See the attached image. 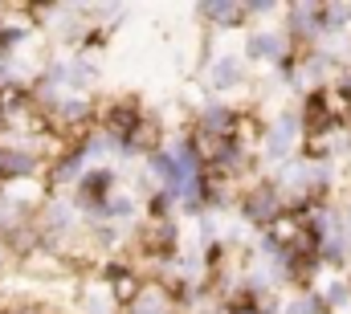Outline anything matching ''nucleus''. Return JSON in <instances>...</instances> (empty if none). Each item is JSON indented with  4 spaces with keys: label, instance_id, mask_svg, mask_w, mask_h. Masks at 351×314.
I'll return each instance as SVG.
<instances>
[{
    "label": "nucleus",
    "instance_id": "7",
    "mask_svg": "<svg viewBox=\"0 0 351 314\" xmlns=\"http://www.w3.org/2000/svg\"><path fill=\"white\" fill-rule=\"evenodd\" d=\"M208 82H213V90H233V86H241V62H237V58H221V62H213Z\"/></svg>",
    "mask_w": 351,
    "mask_h": 314
},
{
    "label": "nucleus",
    "instance_id": "10",
    "mask_svg": "<svg viewBox=\"0 0 351 314\" xmlns=\"http://www.w3.org/2000/svg\"><path fill=\"white\" fill-rule=\"evenodd\" d=\"M323 298H327V306H348L351 302V286L335 278V282H327V294H323Z\"/></svg>",
    "mask_w": 351,
    "mask_h": 314
},
{
    "label": "nucleus",
    "instance_id": "5",
    "mask_svg": "<svg viewBox=\"0 0 351 314\" xmlns=\"http://www.w3.org/2000/svg\"><path fill=\"white\" fill-rule=\"evenodd\" d=\"M21 269L33 274V278H62V274H70V261H62V257L49 253V249H29V253L21 257Z\"/></svg>",
    "mask_w": 351,
    "mask_h": 314
},
{
    "label": "nucleus",
    "instance_id": "1",
    "mask_svg": "<svg viewBox=\"0 0 351 314\" xmlns=\"http://www.w3.org/2000/svg\"><path fill=\"white\" fill-rule=\"evenodd\" d=\"M241 213H245V221L269 229V225L282 217V196H278V188H274V184H254V188H245V192H241Z\"/></svg>",
    "mask_w": 351,
    "mask_h": 314
},
{
    "label": "nucleus",
    "instance_id": "6",
    "mask_svg": "<svg viewBox=\"0 0 351 314\" xmlns=\"http://www.w3.org/2000/svg\"><path fill=\"white\" fill-rule=\"evenodd\" d=\"M127 147H131V152H143L147 159L160 156V147H164V127H160V119H147V114H143V123L131 131Z\"/></svg>",
    "mask_w": 351,
    "mask_h": 314
},
{
    "label": "nucleus",
    "instance_id": "8",
    "mask_svg": "<svg viewBox=\"0 0 351 314\" xmlns=\"http://www.w3.org/2000/svg\"><path fill=\"white\" fill-rule=\"evenodd\" d=\"M245 53L254 58V62H262V58H282V41L274 37V33H258V37H250V45H245ZM286 62V58H282Z\"/></svg>",
    "mask_w": 351,
    "mask_h": 314
},
{
    "label": "nucleus",
    "instance_id": "9",
    "mask_svg": "<svg viewBox=\"0 0 351 314\" xmlns=\"http://www.w3.org/2000/svg\"><path fill=\"white\" fill-rule=\"evenodd\" d=\"M208 21H217V25H237V21H245L250 16V8L245 4H204L200 8Z\"/></svg>",
    "mask_w": 351,
    "mask_h": 314
},
{
    "label": "nucleus",
    "instance_id": "12",
    "mask_svg": "<svg viewBox=\"0 0 351 314\" xmlns=\"http://www.w3.org/2000/svg\"><path fill=\"white\" fill-rule=\"evenodd\" d=\"M229 314H262L258 306H237V311H229Z\"/></svg>",
    "mask_w": 351,
    "mask_h": 314
},
{
    "label": "nucleus",
    "instance_id": "11",
    "mask_svg": "<svg viewBox=\"0 0 351 314\" xmlns=\"http://www.w3.org/2000/svg\"><path fill=\"white\" fill-rule=\"evenodd\" d=\"M135 213V200L131 196H110L106 200V217H131Z\"/></svg>",
    "mask_w": 351,
    "mask_h": 314
},
{
    "label": "nucleus",
    "instance_id": "2",
    "mask_svg": "<svg viewBox=\"0 0 351 314\" xmlns=\"http://www.w3.org/2000/svg\"><path fill=\"white\" fill-rule=\"evenodd\" d=\"M176 241H180V229H176V221H168V217H147L139 225V249L152 253V257H172Z\"/></svg>",
    "mask_w": 351,
    "mask_h": 314
},
{
    "label": "nucleus",
    "instance_id": "3",
    "mask_svg": "<svg viewBox=\"0 0 351 314\" xmlns=\"http://www.w3.org/2000/svg\"><path fill=\"white\" fill-rule=\"evenodd\" d=\"M106 282H110V298H114L119 306H127V311L135 306V298H139L143 286H147V282H143L135 269H127V265H110V269H106Z\"/></svg>",
    "mask_w": 351,
    "mask_h": 314
},
{
    "label": "nucleus",
    "instance_id": "4",
    "mask_svg": "<svg viewBox=\"0 0 351 314\" xmlns=\"http://www.w3.org/2000/svg\"><path fill=\"white\" fill-rule=\"evenodd\" d=\"M176 298L172 286H164V282H147L143 286V294L135 298V306H131V314H176Z\"/></svg>",
    "mask_w": 351,
    "mask_h": 314
}]
</instances>
